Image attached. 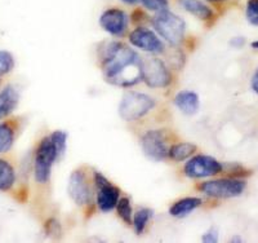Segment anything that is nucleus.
Here are the masks:
<instances>
[{
  "label": "nucleus",
  "mask_w": 258,
  "mask_h": 243,
  "mask_svg": "<svg viewBox=\"0 0 258 243\" xmlns=\"http://www.w3.org/2000/svg\"><path fill=\"white\" fill-rule=\"evenodd\" d=\"M140 2L145 8L151 12H160V11L168 9V4H169L168 0H140Z\"/></svg>",
  "instance_id": "nucleus-25"
},
{
  "label": "nucleus",
  "mask_w": 258,
  "mask_h": 243,
  "mask_svg": "<svg viewBox=\"0 0 258 243\" xmlns=\"http://www.w3.org/2000/svg\"><path fill=\"white\" fill-rule=\"evenodd\" d=\"M252 48H254V50H258V40L253 41V43H252Z\"/></svg>",
  "instance_id": "nucleus-32"
},
{
  "label": "nucleus",
  "mask_w": 258,
  "mask_h": 243,
  "mask_svg": "<svg viewBox=\"0 0 258 243\" xmlns=\"http://www.w3.org/2000/svg\"><path fill=\"white\" fill-rule=\"evenodd\" d=\"M208 2H213V3H220V2H225V0H208Z\"/></svg>",
  "instance_id": "nucleus-33"
},
{
  "label": "nucleus",
  "mask_w": 258,
  "mask_h": 243,
  "mask_svg": "<svg viewBox=\"0 0 258 243\" xmlns=\"http://www.w3.org/2000/svg\"><path fill=\"white\" fill-rule=\"evenodd\" d=\"M230 242H241V239L239 237H234V238H231V239H230Z\"/></svg>",
  "instance_id": "nucleus-31"
},
{
  "label": "nucleus",
  "mask_w": 258,
  "mask_h": 243,
  "mask_svg": "<svg viewBox=\"0 0 258 243\" xmlns=\"http://www.w3.org/2000/svg\"><path fill=\"white\" fill-rule=\"evenodd\" d=\"M244 43H245V40H244V38H241V36H236V38H232V40L230 41V44H231L234 48L243 47Z\"/></svg>",
  "instance_id": "nucleus-29"
},
{
  "label": "nucleus",
  "mask_w": 258,
  "mask_h": 243,
  "mask_svg": "<svg viewBox=\"0 0 258 243\" xmlns=\"http://www.w3.org/2000/svg\"><path fill=\"white\" fill-rule=\"evenodd\" d=\"M153 26L161 38L174 47L179 45L185 38V20L168 9L156 12V16L153 18Z\"/></svg>",
  "instance_id": "nucleus-2"
},
{
  "label": "nucleus",
  "mask_w": 258,
  "mask_h": 243,
  "mask_svg": "<svg viewBox=\"0 0 258 243\" xmlns=\"http://www.w3.org/2000/svg\"><path fill=\"white\" fill-rule=\"evenodd\" d=\"M153 216V210L150 208H140L135 215H133L132 219V225L135 228L136 234L141 235L145 230H146V226L149 224L150 219Z\"/></svg>",
  "instance_id": "nucleus-19"
},
{
  "label": "nucleus",
  "mask_w": 258,
  "mask_h": 243,
  "mask_svg": "<svg viewBox=\"0 0 258 243\" xmlns=\"http://www.w3.org/2000/svg\"><path fill=\"white\" fill-rule=\"evenodd\" d=\"M129 18L123 9L109 8L100 17V26L112 36H123L128 29Z\"/></svg>",
  "instance_id": "nucleus-12"
},
{
  "label": "nucleus",
  "mask_w": 258,
  "mask_h": 243,
  "mask_svg": "<svg viewBox=\"0 0 258 243\" xmlns=\"http://www.w3.org/2000/svg\"><path fill=\"white\" fill-rule=\"evenodd\" d=\"M246 182L241 179H218L199 185V190L212 198H235L244 193Z\"/></svg>",
  "instance_id": "nucleus-6"
},
{
  "label": "nucleus",
  "mask_w": 258,
  "mask_h": 243,
  "mask_svg": "<svg viewBox=\"0 0 258 243\" xmlns=\"http://www.w3.org/2000/svg\"><path fill=\"white\" fill-rule=\"evenodd\" d=\"M156 103L149 94L128 91L119 104V115L125 122H136L155 108Z\"/></svg>",
  "instance_id": "nucleus-3"
},
{
  "label": "nucleus",
  "mask_w": 258,
  "mask_h": 243,
  "mask_svg": "<svg viewBox=\"0 0 258 243\" xmlns=\"http://www.w3.org/2000/svg\"><path fill=\"white\" fill-rule=\"evenodd\" d=\"M250 87H252L253 92L258 94V68L255 70V73L252 76V82H250Z\"/></svg>",
  "instance_id": "nucleus-28"
},
{
  "label": "nucleus",
  "mask_w": 258,
  "mask_h": 243,
  "mask_svg": "<svg viewBox=\"0 0 258 243\" xmlns=\"http://www.w3.org/2000/svg\"><path fill=\"white\" fill-rule=\"evenodd\" d=\"M16 182L15 168L8 161L0 158V191H8Z\"/></svg>",
  "instance_id": "nucleus-18"
},
{
  "label": "nucleus",
  "mask_w": 258,
  "mask_h": 243,
  "mask_svg": "<svg viewBox=\"0 0 258 243\" xmlns=\"http://www.w3.org/2000/svg\"><path fill=\"white\" fill-rule=\"evenodd\" d=\"M141 78L150 88H167L172 83L169 69L158 57H141Z\"/></svg>",
  "instance_id": "nucleus-5"
},
{
  "label": "nucleus",
  "mask_w": 258,
  "mask_h": 243,
  "mask_svg": "<svg viewBox=\"0 0 258 243\" xmlns=\"http://www.w3.org/2000/svg\"><path fill=\"white\" fill-rule=\"evenodd\" d=\"M58 161L57 153L49 136L40 140L34 157V177L39 184H47L50 180L53 164Z\"/></svg>",
  "instance_id": "nucleus-4"
},
{
  "label": "nucleus",
  "mask_w": 258,
  "mask_h": 243,
  "mask_svg": "<svg viewBox=\"0 0 258 243\" xmlns=\"http://www.w3.org/2000/svg\"><path fill=\"white\" fill-rule=\"evenodd\" d=\"M202 203V198H197V197L182 198L172 205V207L169 208V215L174 217H186L191 212L195 211L198 207H200Z\"/></svg>",
  "instance_id": "nucleus-15"
},
{
  "label": "nucleus",
  "mask_w": 258,
  "mask_h": 243,
  "mask_svg": "<svg viewBox=\"0 0 258 243\" xmlns=\"http://www.w3.org/2000/svg\"><path fill=\"white\" fill-rule=\"evenodd\" d=\"M20 101V93L12 85H7L3 91L0 92V119L8 117L13 113Z\"/></svg>",
  "instance_id": "nucleus-14"
},
{
  "label": "nucleus",
  "mask_w": 258,
  "mask_h": 243,
  "mask_svg": "<svg viewBox=\"0 0 258 243\" xmlns=\"http://www.w3.org/2000/svg\"><path fill=\"white\" fill-rule=\"evenodd\" d=\"M52 140L53 147L57 153V159H62L66 153V147H68V133L63 131H54L49 136Z\"/></svg>",
  "instance_id": "nucleus-22"
},
{
  "label": "nucleus",
  "mask_w": 258,
  "mask_h": 243,
  "mask_svg": "<svg viewBox=\"0 0 258 243\" xmlns=\"http://www.w3.org/2000/svg\"><path fill=\"white\" fill-rule=\"evenodd\" d=\"M116 212L117 216L123 220L126 225H132V219H133V210L132 205H131V201L126 197L123 198H119L116 203Z\"/></svg>",
  "instance_id": "nucleus-21"
},
{
  "label": "nucleus",
  "mask_w": 258,
  "mask_h": 243,
  "mask_svg": "<svg viewBox=\"0 0 258 243\" xmlns=\"http://www.w3.org/2000/svg\"><path fill=\"white\" fill-rule=\"evenodd\" d=\"M68 194L78 206H85L92 202L93 193L84 171L75 170L71 172L68 182Z\"/></svg>",
  "instance_id": "nucleus-10"
},
{
  "label": "nucleus",
  "mask_w": 258,
  "mask_h": 243,
  "mask_svg": "<svg viewBox=\"0 0 258 243\" xmlns=\"http://www.w3.org/2000/svg\"><path fill=\"white\" fill-rule=\"evenodd\" d=\"M101 70L107 83L129 88L142 80L141 57L121 41H109L100 50Z\"/></svg>",
  "instance_id": "nucleus-1"
},
{
  "label": "nucleus",
  "mask_w": 258,
  "mask_h": 243,
  "mask_svg": "<svg viewBox=\"0 0 258 243\" xmlns=\"http://www.w3.org/2000/svg\"><path fill=\"white\" fill-rule=\"evenodd\" d=\"M124 4H128V6H135L138 3V0H120Z\"/></svg>",
  "instance_id": "nucleus-30"
},
{
  "label": "nucleus",
  "mask_w": 258,
  "mask_h": 243,
  "mask_svg": "<svg viewBox=\"0 0 258 243\" xmlns=\"http://www.w3.org/2000/svg\"><path fill=\"white\" fill-rule=\"evenodd\" d=\"M61 225L56 219H49L45 223V233L50 237H58L61 235Z\"/></svg>",
  "instance_id": "nucleus-26"
},
{
  "label": "nucleus",
  "mask_w": 258,
  "mask_h": 243,
  "mask_svg": "<svg viewBox=\"0 0 258 243\" xmlns=\"http://www.w3.org/2000/svg\"><path fill=\"white\" fill-rule=\"evenodd\" d=\"M178 2L179 6L185 9L186 12L191 13L199 20L208 21L213 17V11L200 0H178Z\"/></svg>",
  "instance_id": "nucleus-16"
},
{
  "label": "nucleus",
  "mask_w": 258,
  "mask_h": 243,
  "mask_svg": "<svg viewBox=\"0 0 258 243\" xmlns=\"http://www.w3.org/2000/svg\"><path fill=\"white\" fill-rule=\"evenodd\" d=\"M245 17L250 25L258 26V0H248L246 2Z\"/></svg>",
  "instance_id": "nucleus-24"
},
{
  "label": "nucleus",
  "mask_w": 258,
  "mask_h": 243,
  "mask_svg": "<svg viewBox=\"0 0 258 243\" xmlns=\"http://www.w3.org/2000/svg\"><path fill=\"white\" fill-rule=\"evenodd\" d=\"M129 43L138 50L145 51L147 53H158L164 52V43L158 38L153 30L147 29L144 26H138L129 34Z\"/></svg>",
  "instance_id": "nucleus-11"
},
{
  "label": "nucleus",
  "mask_w": 258,
  "mask_h": 243,
  "mask_svg": "<svg viewBox=\"0 0 258 243\" xmlns=\"http://www.w3.org/2000/svg\"><path fill=\"white\" fill-rule=\"evenodd\" d=\"M141 148L145 156L151 161L161 162L168 158V138L161 129H150L141 137Z\"/></svg>",
  "instance_id": "nucleus-8"
},
{
  "label": "nucleus",
  "mask_w": 258,
  "mask_h": 243,
  "mask_svg": "<svg viewBox=\"0 0 258 243\" xmlns=\"http://www.w3.org/2000/svg\"><path fill=\"white\" fill-rule=\"evenodd\" d=\"M15 69V57L8 51H0V76L7 75Z\"/></svg>",
  "instance_id": "nucleus-23"
},
{
  "label": "nucleus",
  "mask_w": 258,
  "mask_h": 243,
  "mask_svg": "<svg viewBox=\"0 0 258 243\" xmlns=\"http://www.w3.org/2000/svg\"><path fill=\"white\" fill-rule=\"evenodd\" d=\"M223 171V164L211 156L191 157L183 167V173L190 179H204L216 176Z\"/></svg>",
  "instance_id": "nucleus-7"
},
{
  "label": "nucleus",
  "mask_w": 258,
  "mask_h": 243,
  "mask_svg": "<svg viewBox=\"0 0 258 243\" xmlns=\"http://www.w3.org/2000/svg\"><path fill=\"white\" fill-rule=\"evenodd\" d=\"M174 105L178 108L181 113L186 115H194L197 114L198 110L200 108V101L198 93L194 91H179L174 97Z\"/></svg>",
  "instance_id": "nucleus-13"
},
{
  "label": "nucleus",
  "mask_w": 258,
  "mask_h": 243,
  "mask_svg": "<svg viewBox=\"0 0 258 243\" xmlns=\"http://www.w3.org/2000/svg\"><path fill=\"white\" fill-rule=\"evenodd\" d=\"M202 240H203V242H206V243L218 242V229L214 228V226L209 228L208 230H207L206 233L203 234Z\"/></svg>",
  "instance_id": "nucleus-27"
},
{
  "label": "nucleus",
  "mask_w": 258,
  "mask_h": 243,
  "mask_svg": "<svg viewBox=\"0 0 258 243\" xmlns=\"http://www.w3.org/2000/svg\"><path fill=\"white\" fill-rule=\"evenodd\" d=\"M198 148L195 143L182 141V142L173 143L172 147H169V150H168V158H170L174 162L186 161V159L191 158V157L195 154Z\"/></svg>",
  "instance_id": "nucleus-17"
},
{
  "label": "nucleus",
  "mask_w": 258,
  "mask_h": 243,
  "mask_svg": "<svg viewBox=\"0 0 258 243\" xmlns=\"http://www.w3.org/2000/svg\"><path fill=\"white\" fill-rule=\"evenodd\" d=\"M94 184L97 187L96 203L102 212H110L116 207V203L120 198V189L112 185L105 176L98 171L93 173Z\"/></svg>",
  "instance_id": "nucleus-9"
},
{
  "label": "nucleus",
  "mask_w": 258,
  "mask_h": 243,
  "mask_svg": "<svg viewBox=\"0 0 258 243\" xmlns=\"http://www.w3.org/2000/svg\"><path fill=\"white\" fill-rule=\"evenodd\" d=\"M15 142V129L9 123H0V154L8 152Z\"/></svg>",
  "instance_id": "nucleus-20"
}]
</instances>
